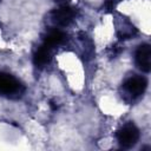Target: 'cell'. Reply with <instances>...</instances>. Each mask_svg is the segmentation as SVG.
<instances>
[{"mask_svg": "<svg viewBox=\"0 0 151 151\" xmlns=\"http://www.w3.org/2000/svg\"><path fill=\"white\" fill-rule=\"evenodd\" d=\"M134 61L139 70L143 72H150L151 70V47L149 44H142L138 46L136 54H134Z\"/></svg>", "mask_w": 151, "mask_h": 151, "instance_id": "cell-5", "label": "cell"}, {"mask_svg": "<svg viewBox=\"0 0 151 151\" xmlns=\"http://www.w3.org/2000/svg\"><path fill=\"white\" fill-rule=\"evenodd\" d=\"M117 139H118L119 144L123 147L130 149L138 142V139H139V130L133 123H131V122L126 123L125 125H123L118 130Z\"/></svg>", "mask_w": 151, "mask_h": 151, "instance_id": "cell-4", "label": "cell"}, {"mask_svg": "<svg viewBox=\"0 0 151 151\" xmlns=\"http://www.w3.org/2000/svg\"><path fill=\"white\" fill-rule=\"evenodd\" d=\"M74 15H76V12L73 8L68 6H63L51 11L47 14V21L51 26H53V28L65 27L72 22V20L74 19Z\"/></svg>", "mask_w": 151, "mask_h": 151, "instance_id": "cell-3", "label": "cell"}, {"mask_svg": "<svg viewBox=\"0 0 151 151\" xmlns=\"http://www.w3.org/2000/svg\"><path fill=\"white\" fill-rule=\"evenodd\" d=\"M50 60H51V48L42 45L35 51L33 57V63L37 67H44L50 63Z\"/></svg>", "mask_w": 151, "mask_h": 151, "instance_id": "cell-6", "label": "cell"}, {"mask_svg": "<svg viewBox=\"0 0 151 151\" xmlns=\"http://www.w3.org/2000/svg\"><path fill=\"white\" fill-rule=\"evenodd\" d=\"M147 86V80L145 77L142 76H133L130 77L124 84H123V96L126 99L127 97L131 100H134L136 98L143 96Z\"/></svg>", "mask_w": 151, "mask_h": 151, "instance_id": "cell-2", "label": "cell"}, {"mask_svg": "<svg viewBox=\"0 0 151 151\" xmlns=\"http://www.w3.org/2000/svg\"><path fill=\"white\" fill-rule=\"evenodd\" d=\"M25 92V86L12 74L0 73V96L18 99Z\"/></svg>", "mask_w": 151, "mask_h": 151, "instance_id": "cell-1", "label": "cell"}, {"mask_svg": "<svg viewBox=\"0 0 151 151\" xmlns=\"http://www.w3.org/2000/svg\"><path fill=\"white\" fill-rule=\"evenodd\" d=\"M65 40V34L60 31V29H52L47 33V35L45 37V41H44V45L48 48H53L54 46H58L60 45L63 41Z\"/></svg>", "mask_w": 151, "mask_h": 151, "instance_id": "cell-8", "label": "cell"}, {"mask_svg": "<svg viewBox=\"0 0 151 151\" xmlns=\"http://www.w3.org/2000/svg\"><path fill=\"white\" fill-rule=\"evenodd\" d=\"M117 32H118V35L122 39L131 38V37H133L137 33L134 26L129 20H126L125 18H122L120 21H119V24L117 25Z\"/></svg>", "mask_w": 151, "mask_h": 151, "instance_id": "cell-7", "label": "cell"}]
</instances>
